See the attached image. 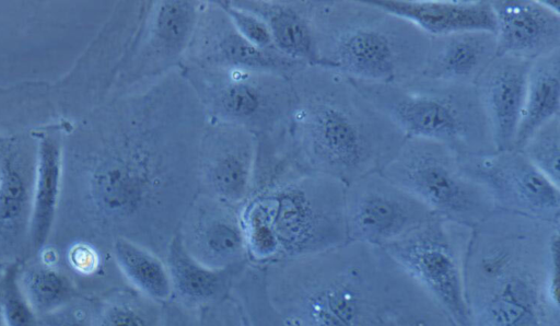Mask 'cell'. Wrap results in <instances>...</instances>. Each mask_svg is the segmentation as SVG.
I'll return each mask as SVG.
<instances>
[{
    "label": "cell",
    "mask_w": 560,
    "mask_h": 326,
    "mask_svg": "<svg viewBox=\"0 0 560 326\" xmlns=\"http://www.w3.org/2000/svg\"><path fill=\"white\" fill-rule=\"evenodd\" d=\"M86 177V207L100 234L164 259L198 194L207 114L180 67L125 92L114 106Z\"/></svg>",
    "instance_id": "obj_1"
},
{
    "label": "cell",
    "mask_w": 560,
    "mask_h": 326,
    "mask_svg": "<svg viewBox=\"0 0 560 326\" xmlns=\"http://www.w3.org/2000/svg\"><path fill=\"white\" fill-rule=\"evenodd\" d=\"M294 102L284 144L303 172L345 185L382 171L406 137L339 71L305 65L291 77Z\"/></svg>",
    "instance_id": "obj_2"
},
{
    "label": "cell",
    "mask_w": 560,
    "mask_h": 326,
    "mask_svg": "<svg viewBox=\"0 0 560 326\" xmlns=\"http://www.w3.org/2000/svg\"><path fill=\"white\" fill-rule=\"evenodd\" d=\"M307 11L315 65L378 84L422 73L430 36L373 0L307 1Z\"/></svg>",
    "instance_id": "obj_3"
},
{
    "label": "cell",
    "mask_w": 560,
    "mask_h": 326,
    "mask_svg": "<svg viewBox=\"0 0 560 326\" xmlns=\"http://www.w3.org/2000/svg\"><path fill=\"white\" fill-rule=\"evenodd\" d=\"M345 187L326 175L293 171L254 193L240 208L250 264L311 256L343 242Z\"/></svg>",
    "instance_id": "obj_4"
},
{
    "label": "cell",
    "mask_w": 560,
    "mask_h": 326,
    "mask_svg": "<svg viewBox=\"0 0 560 326\" xmlns=\"http://www.w3.org/2000/svg\"><path fill=\"white\" fill-rule=\"evenodd\" d=\"M352 81L406 138L441 143L460 156L497 151L475 85L422 74L389 84Z\"/></svg>",
    "instance_id": "obj_5"
},
{
    "label": "cell",
    "mask_w": 560,
    "mask_h": 326,
    "mask_svg": "<svg viewBox=\"0 0 560 326\" xmlns=\"http://www.w3.org/2000/svg\"><path fill=\"white\" fill-rule=\"evenodd\" d=\"M208 119L277 139L288 128L294 102L291 78L244 68L180 67Z\"/></svg>",
    "instance_id": "obj_6"
},
{
    "label": "cell",
    "mask_w": 560,
    "mask_h": 326,
    "mask_svg": "<svg viewBox=\"0 0 560 326\" xmlns=\"http://www.w3.org/2000/svg\"><path fill=\"white\" fill-rule=\"evenodd\" d=\"M381 172L431 212L456 223L476 226L495 210L486 186L464 171L457 153L441 143L406 138Z\"/></svg>",
    "instance_id": "obj_7"
},
{
    "label": "cell",
    "mask_w": 560,
    "mask_h": 326,
    "mask_svg": "<svg viewBox=\"0 0 560 326\" xmlns=\"http://www.w3.org/2000/svg\"><path fill=\"white\" fill-rule=\"evenodd\" d=\"M203 1H142L122 75L126 91L180 67Z\"/></svg>",
    "instance_id": "obj_8"
},
{
    "label": "cell",
    "mask_w": 560,
    "mask_h": 326,
    "mask_svg": "<svg viewBox=\"0 0 560 326\" xmlns=\"http://www.w3.org/2000/svg\"><path fill=\"white\" fill-rule=\"evenodd\" d=\"M343 201L347 235L374 245L399 241L433 214L381 171L346 185Z\"/></svg>",
    "instance_id": "obj_9"
},
{
    "label": "cell",
    "mask_w": 560,
    "mask_h": 326,
    "mask_svg": "<svg viewBox=\"0 0 560 326\" xmlns=\"http://www.w3.org/2000/svg\"><path fill=\"white\" fill-rule=\"evenodd\" d=\"M464 171L489 190L495 210L558 222L560 187L553 185L521 150L459 155Z\"/></svg>",
    "instance_id": "obj_10"
},
{
    "label": "cell",
    "mask_w": 560,
    "mask_h": 326,
    "mask_svg": "<svg viewBox=\"0 0 560 326\" xmlns=\"http://www.w3.org/2000/svg\"><path fill=\"white\" fill-rule=\"evenodd\" d=\"M257 139L245 128L208 119L198 156V193L241 208L253 193Z\"/></svg>",
    "instance_id": "obj_11"
},
{
    "label": "cell",
    "mask_w": 560,
    "mask_h": 326,
    "mask_svg": "<svg viewBox=\"0 0 560 326\" xmlns=\"http://www.w3.org/2000/svg\"><path fill=\"white\" fill-rule=\"evenodd\" d=\"M305 65L310 63L252 45L236 30L219 0H215L203 1L180 67L244 68L291 78Z\"/></svg>",
    "instance_id": "obj_12"
},
{
    "label": "cell",
    "mask_w": 560,
    "mask_h": 326,
    "mask_svg": "<svg viewBox=\"0 0 560 326\" xmlns=\"http://www.w3.org/2000/svg\"><path fill=\"white\" fill-rule=\"evenodd\" d=\"M178 235L185 249L213 269H243L249 261L240 208L198 193Z\"/></svg>",
    "instance_id": "obj_13"
},
{
    "label": "cell",
    "mask_w": 560,
    "mask_h": 326,
    "mask_svg": "<svg viewBox=\"0 0 560 326\" xmlns=\"http://www.w3.org/2000/svg\"><path fill=\"white\" fill-rule=\"evenodd\" d=\"M497 56L527 60L560 50V14L542 1L493 0Z\"/></svg>",
    "instance_id": "obj_14"
},
{
    "label": "cell",
    "mask_w": 560,
    "mask_h": 326,
    "mask_svg": "<svg viewBox=\"0 0 560 326\" xmlns=\"http://www.w3.org/2000/svg\"><path fill=\"white\" fill-rule=\"evenodd\" d=\"M532 62L497 56L475 83L497 150L513 149Z\"/></svg>",
    "instance_id": "obj_15"
},
{
    "label": "cell",
    "mask_w": 560,
    "mask_h": 326,
    "mask_svg": "<svg viewBox=\"0 0 560 326\" xmlns=\"http://www.w3.org/2000/svg\"><path fill=\"white\" fill-rule=\"evenodd\" d=\"M30 166L21 151L10 147L0 166V271L20 265L31 255L30 226L33 186Z\"/></svg>",
    "instance_id": "obj_16"
},
{
    "label": "cell",
    "mask_w": 560,
    "mask_h": 326,
    "mask_svg": "<svg viewBox=\"0 0 560 326\" xmlns=\"http://www.w3.org/2000/svg\"><path fill=\"white\" fill-rule=\"evenodd\" d=\"M497 57V37L489 31H467L430 36L422 75L440 81L475 85Z\"/></svg>",
    "instance_id": "obj_17"
},
{
    "label": "cell",
    "mask_w": 560,
    "mask_h": 326,
    "mask_svg": "<svg viewBox=\"0 0 560 326\" xmlns=\"http://www.w3.org/2000/svg\"><path fill=\"white\" fill-rule=\"evenodd\" d=\"M429 36L467 31L495 32V16L490 1L373 0Z\"/></svg>",
    "instance_id": "obj_18"
},
{
    "label": "cell",
    "mask_w": 560,
    "mask_h": 326,
    "mask_svg": "<svg viewBox=\"0 0 560 326\" xmlns=\"http://www.w3.org/2000/svg\"><path fill=\"white\" fill-rule=\"evenodd\" d=\"M172 283V300L198 307L228 296L243 269H213L196 260L184 247L177 235L164 257Z\"/></svg>",
    "instance_id": "obj_19"
},
{
    "label": "cell",
    "mask_w": 560,
    "mask_h": 326,
    "mask_svg": "<svg viewBox=\"0 0 560 326\" xmlns=\"http://www.w3.org/2000/svg\"><path fill=\"white\" fill-rule=\"evenodd\" d=\"M61 174V149L56 135L45 133L38 142L30 226L31 255L42 253L52 232Z\"/></svg>",
    "instance_id": "obj_20"
},
{
    "label": "cell",
    "mask_w": 560,
    "mask_h": 326,
    "mask_svg": "<svg viewBox=\"0 0 560 326\" xmlns=\"http://www.w3.org/2000/svg\"><path fill=\"white\" fill-rule=\"evenodd\" d=\"M260 18L275 47L282 55L304 63H315V48L307 1H234Z\"/></svg>",
    "instance_id": "obj_21"
},
{
    "label": "cell",
    "mask_w": 560,
    "mask_h": 326,
    "mask_svg": "<svg viewBox=\"0 0 560 326\" xmlns=\"http://www.w3.org/2000/svg\"><path fill=\"white\" fill-rule=\"evenodd\" d=\"M560 116V50L533 60L513 149H521L542 125Z\"/></svg>",
    "instance_id": "obj_22"
},
{
    "label": "cell",
    "mask_w": 560,
    "mask_h": 326,
    "mask_svg": "<svg viewBox=\"0 0 560 326\" xmlns=\"http://www.w3.org/2000/svg\"><path fill=\"white\" fill-rule=\"evenodd\" d=\"M16 278L22 293L39 317L85 295L63 268L42 254L21 263Z\"/></svg>",
    "instance_id": "obj_23"
},
{
    "label": "cell",
    "mask_w": 560,
    "mask_h": 326,
    "mask_svg": "<svg viewBox=\"0 0 560 326\" xmlns=\"http://www.w3.org/2000/svg\"><path fill=\"white\" fill-rule=\"evenodd\" d=\"M115 265L128 287L159 304L172 299V283L163 258L129 240L112 243Z\"/></svg>",
    "instance_id": "obj_24"
},
{
    "label": "cell",
    "mask_w": 560,
    "mask_h": 326,
    "mask_svg": "<svg viewBox=\"0 0 560 326\" xmlns=\"http://www.w3.org/2000/svg\"><path fill=\"white\" fill-rule=\"evenodd\" d=\"M94 326H162V304L124 287L100 299Z\"/></svg>",
    "instance_id": "obj_25"
},
{
    "label": "cell",
    "mask_w": 560,
    "mask_h": 326,
    "mask_svg": "<svg viewBox=\"0 0 560 326\" xmlns=\"http://www.w3.org/2000/svg\"><path fill=\"white\" fill-rule=\"evenodd\" d=\"M162 326H248L235 295L198 307H189L170 300L162 304Z\"/></svg>",
    "instance_id": "obj_26"
},
{
    "label": "cell",
    "mask_w": 560,
    "mask_h": 326,
    "mask_svg": "<svg viewBox=\"0 0 560 326\" xmlns=\"http://www.w3.org/2000/svg\"><path fill=\"white\" fill-rule=\"evenodd\" d=\"M518 150L553 185L560 187V116L537 129Z\"/></svg>",
    "instance_id": "obj_27"
},
{
    "label": "cell",
    "mask_w": 560,
    "mask_h": 326,
    "mask_svg": "<svg viewBox=\"0 0 560 326\" xmlns=\"http://www.w3.org/2000/svg\"><path fill=\"white\" fill-rule=\"evenodd\" d=\"M18 266L4 270L1 315L7 326H40V317L32 308L20 289L16 278Z\"/></svg>",
    "instance_id": "obj_28"
},
{
    "label": "cell",
    "mask_w": 560,
    "mask_h": 326,
    "mask_svg": "<svg viewBox=\"0 0 560 326\" xmlns=\"http://www.w3.org/2000/svg\"><path fill=\"white\" fill-rule=\"evenodd\" d=\"M232 23L241 35L255 47L279 53L275 47L270 32L266 23L250 11L237 5L234 1H220ZM281 54V53H280Z\"/></svg>",
    "instance_id": "obj_29"
},
{
    "label": "cell",
    "mask_w": 560,
    "mask_h": 326,
    "mask_svg": "<svg viewBox=\"0 0 560 326\" xmlns=\"http://www.w3.org/2000/svg\"><path fill=\"white\" fill-rule=\"evenodd\" d=\"M100 299L82 295L40 317V326H94Z\"/></svg>",
    "instance_id": "obj_30"
},
{
    "label": "cell",
    "mask_w": 560,
    "mask_h": 326,
    "mask_svg": "<svg viewBox=\"0 0 560 326\" xmlns=\"http://www.w3.org/2000/svg\"><path fill=\"white\" fill-rule=\"evenodd\" d=\"M3 283H4V271H0V306L3 294Z\"/></svg>",
    "instance_id": "obj_31"
},
{
    "label": "cell",
    "mask_w": 560,
    "mask_h": 326,
    "mask_svg": "<svg viewBox=\"0 0 560 326\" xmlns=\"http://www.w3.org/2000/svg\"><path fill=\"white\" fill-rule=\"evenodd\" d=\"M0 326H7L2 315H1V312H0Z\"/></svg>",
    "instance_id": "obj_32"
}]
</instances>
